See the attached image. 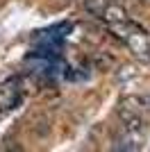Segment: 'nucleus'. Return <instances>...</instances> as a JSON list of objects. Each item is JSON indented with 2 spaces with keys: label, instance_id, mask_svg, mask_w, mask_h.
Returning <instances> with one entry per match:
<instances>
[{
  "label": "nucleus",
  "instance_id": "f257e3e1",
  "mask_svg": "<svg viewBox=\"0 0 150 152\" xmlns=\"http://www.w3.org/2000/svg\"><path fill=\"white\" fill-rule=\"evenodd\" d=\"M118 116H121V123H123V129L134 132V134L146 132V121L141 114H137V111H132L127 107H118Z\"/></svg>",
  "mask_w": 150,
  "mask_h": 152
},
{
  "label": "nucleus",
  "instance_id": "f03ea898",
  "mask_svg": "<svg viewBox=\"0 0 150 152\" xmlns=\"http://www.w3.org/2000/svg\"><path fill=\"white\" fill-rule=\"evenodd\" d=\"M121 107H127L132 111H137V114L146 116V114H150V93L125 95V98H121Z\"/></svg>",
  "mask_w": 150,
  "mask_h": 152
},
{
  "label": "nucleus",
  "instance_id": "7ed1b4c3",
  "mask_svg": "<svg viewBox=\"0 0 150 152\" xmlns=\"http://www.w3.org/2000/svg\"><path fill=\"white\" fill-rule=\"evenodd\" d=\"M141 145H143V134H134L127 129H123V136H118L114 143L116 150H141Z\"/></svg>",
  "mask_w": 150,
  "mask_h": 152
}]
</instances>
